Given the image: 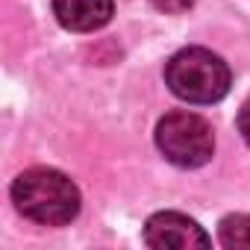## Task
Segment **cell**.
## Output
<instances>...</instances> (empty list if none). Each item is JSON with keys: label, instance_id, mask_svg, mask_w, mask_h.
Listing matches in <instances>:
<instances>
[{"label": "cell", "instance_id": "6da1fadb", "mask_svg": "<svg viewBox=\"0 0 250 250\" xmlns=\"http://www.w3.org/2000/svg\"><path fill=\"white\" fill-rule=\"evenodd\" d=\"M18 212L42 227H65L80 212V188L53 168H30L12 183Z\"/></svg>", "mask_w": 250, "mask_h": 250}, {"label": "cell", "instance_id": "7a4b0ae2", "mask_svg": "<svg viewBox=\"0 0 250 250\" xmlns=\"http://www.w3.org/2000/svg\"><path fill=\"white\" fill-rule=\"evenodd\" d=\"M229 68L227 62L206 47H186L174 53L165 65L168 88L186 103H218L229 91Z\"/></svg>", "mask_w": 250, "mask_h": 250}, {"label": "cell", "instance_id": "3957f363", "mask_svg": "<svg viewBox=\"0 0 250 250\" xmlns=\"http://www.w3.org/2000/svg\"><path fill=\"white\" fill-rule=\"evenodd\" d=\"M156 147L180 168H200L215 153V136L206 118L194 112H168L156 124Z\"/></svg>", "mask_w": 250, "mask_h": 250}, {"label": "cell", "instance_id": "277c9868", "mask_svg": "<svg viewBox=\"0 0 250 250\" xmlns=\"http://www.w3.org/2000/svg\"><path fill=\"white\" fill-rule=\"evenodd\" d=\"M145 244L156 250H188V247H209V235L180 212H156L145 224Z\"/></svg>", "mask_w": 250, "mask_h": 250}, {"label": "cell", "instance_id": "5b68a950", "mask_svg": "<svg viewBox=\"0 0 250 250\" xmlns=\"http://www.w3.org/2000/svg\"><path fill=\"white\" fill-rule=\"evenodd\" d=\"M112 0H53L56 21L71 33H94L112 21Z\"/></svg>", "mask_w": 250, "mask_h": 250}, {"label": "cell", "instance_id": "8992f818", "mask_svg": "<svg viewBox=\"0 0 250 250\" xmlns=\"http://www.w3.org/2000/svg\"><path fill=\"white\" fill-rule=\"evenodd\" d=\"M218 238L229 250H250V215H227L218 227Z\"/></svg>", "mask_w": 250, "mask_h": 250}, {"label": "cell", "instance_id": "52a82bcc", "mask_svg": "<svg viewBox=\"0 0 250 250\" xmlns=\"http://www.w3.org/2000/svg\"><path fill=\"white\" fill-rule=\"evenodd\" d=\"M150 3L159 9V12H171V15H177V12H186L194 0H150Z\"/></svg>", "mask_w": 250, "mask_h": 250}, {"label": "cell", "instance_id": "ba28073f", "mask_svg": "<svg viewBox=\"0 0 250 250\" xmlns=\"http://www.w3.org/2000/svg\"><path fill=\"white\" fill-rule=\"evenodd\" d=\"M238 133L244 136V142H247V147H250V100L241 106V112H238Z\"/></svg>", "mask_w": 250, "mask_h": 250}]
</instances>
